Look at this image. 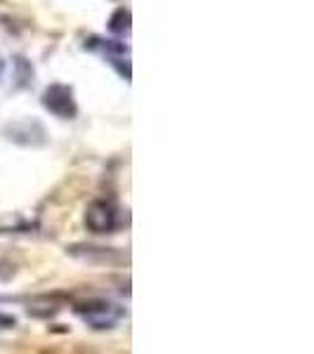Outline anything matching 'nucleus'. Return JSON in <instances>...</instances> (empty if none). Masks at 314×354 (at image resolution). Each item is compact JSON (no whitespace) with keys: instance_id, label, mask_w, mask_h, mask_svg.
<instances>
[{"instance_id":"nucleus-1","label":"nucleus","mask_w":314,"mask_h":354,"mask_svg":"<svg viewBox=\"0 0 314 354\" xmlns=\"http://www.w3.org/2000/svg\"><path fill=\"white\" fill-rule=\"evenodd\" d=\"M73 310H76L78 317H81L83 322L88 324L90 328H95V330L113 328L125 317L123 307L113 305V302H107V300L85 302V305H76Z\"/></svg>"},{"instance_id":"nucleus-2","label":"nucleus","mask_w":314,"mask_h":354,"mask_svg":"<svg viewBox=\"0 0 314 354\" xmlns=\"http://www.w3.org/2000/svg\"><path fill=\"white\" fill-rule=\"evenodd\" d=\"M121 225V215L111 198H95L85 208V227L93 234H111Z\"/></svg>"},{"instance_id":"nucleus-3","label":"nucleus","mask_w":314,"mask_h":354,"mask_svg":"<svg viewBox=\"0 0 314 354\" xmlns=\"http://www.w3.org/2000/svg\"><path fill=\"white\" fill-rule=\"evenodd\" d=\"M41 102L45 109L57 118L71 121V118L78 116V104H76V97H73V90L64 83H53L50 88H45Z\"/></svg>"},{"instance_id":"nucleus-4","label":"nucleus","mask_w":314,"mask_h":354,"mask_svg":"<svg viewBox=\"0 0 314 354\" xmlns=\"http://www.w3.org/2000/svg\"><path fill=\"white\" fill-rule=\"evenodd\" d=\"M5 137L24 147H41L48 142V133H45L43 123L36 118H24V121H15L5 128Z\"/></svg>"},{"instance_id":"nucleus-5","label":"nucleus","mask_w":314,"mask_h":354,"mask_svg":"<svg viewBox=\"0 0 314 354\" xmlns=\"http://www.w3.org/2000/svg\"><path fill=\"white\" fill-rule=\"evenodd\" d=\"M26 230H33V222L21 218L19 213L0 215V234H17V232H26Z\"/></svg>"},{"instance_id":"nucleus-6","label":"nucleus","mask_w":314,"mask_h":354,"mask_svg":"<svg viewBox=\"0 0 314 354\" xmlns=\"http://www.w3.org/2000/svg\"><path fill=\"white\" fill-rule=\"evenodd\" d=\"M109 28L113 33H128L130 31V12L128 10H116L109 21Z\"/></svg>"},{"instance_id":"nucleus-7","label":"nucleus","mask_w":314,"mask_h":354,"mask_svg":"<svg viewBox=\"0 0 314 354\" xmlns=\"http://www.w3.org/2000/svg\"><path fill=\"white\" fill-rule=\"evenodd\" d=\"M15 326H17V317L0 312V330H10V328H15Z\"/></svg>"},{"instance_id":"nucleus-8","label":"nucleus","mask_w":314,"mask_h":354,"mask_svg":"<svg viewBox=\"0 0 314 354\" xmlns=\"http://www.w3.org/2000/svg\"><path fill=\"white\" fill-rule=\"evenodd\" d=\"M3 73H5V59H3V55H0V78H3Z\"/></svg>"}]
</instances>
